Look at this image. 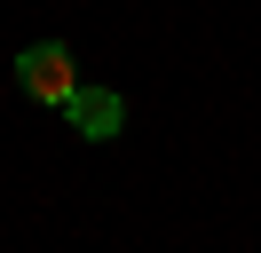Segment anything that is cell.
<instances>
[{
	"instance_id": "obj_1",
	"label": "cell",
	"mask_w": 261,
	"mask_h": 253,
	"mask_svg": "<svg viewBox=\"0 0 261 253\" xmlns=\"http://www.w3.org/2000/svg\"><path fill=\"white\" fill-rule=\"evenodd\" d=\"M87 79H80V56H71L64 40H32L16 56V95L24 103H40V111H71V95H80Z\"/></svg>"
},
{
	"instance_id": "obj_2",
	"label": "cell",
	"mask_w": 261,
	"mask_h": 253,
	"mask_svg": "<svg viewBox=\"0 0 261 253\" xmlns=\"http://www.w3.org/2000/svg\"><path fill=\"white\" fill-rule=\"evenodd\" d=\"M64 119H71L80 142H119V135H127V95H119V87H80Z\"/></svg>"
}]
</instances>
